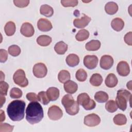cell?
I'll use <instances>...</instances> for the list:
<instances>
[{
  "label": "cell",
  "mask_w": 132,
  "mask_h": 132,
  "mask_svg": "<svg viewBox=\"0 0 132 132\" xmlns=\"http://www.w3.org/2000/svg\"><path fill=\"white\" fill-rule=\"evenodd\" d=\"M44 116L43 110L41 105L38 102L29 103L26 109V119L31 124H35L40 122Z\"/></svg>",
  "instance_id": "1"
},
{
  "label": "cell",
  "mask_w": 132,
  "mask_h": 132,
  "mask_svg": "<svg viewBox=\"0 0 132 132\" xmlns=\"http://www.w3.org/2000/svg\"><path fill=\"white\" fill-rule=\"evenodd\" d=\"M26 104L22 100H14L8 105L7 112L13 121H20L24 118Z\"/></svg>",
  "instance_id": "2"
},
{
  "label": "cell",
  "mask_w": 132,
  "mask_h": 132,
  "mask_svg": "<svg viewBox=\"0 0 132 132\" xmlns=\"http://www.w3.org/2000/svg\"><path fill=\"white\" fill-rule=\"evenodd\" d=\"M61 103L69 114L74 116L78 113L79 110V104L74 100L71 95L65 94L64 95L62 98Z\"/></svg>",
  "instance_id": "3"
},
{
  "label": "cell",
  "mask_w": 132,
  "mask_h": 132,
  "mask_svg": "<svg viewBox=\"0 0 132 132\" xmlns=\"http://www.w3.org/2000/svg\"><path fill=\"white\" fill-rule=\"evenodd\" d=\"M131 94L127 90L121 89L118 91L116 98V103L120 109L122 111L126 110L127 108V103L129 101L131 103Z\"/></svg>",
  "instance_id": "4"
},
{
  "label": "cell",
  "mask_w": 132,
  "mask_h": 132,
  "mask_svg": "<svg viewBox=\"0 0 132 132\" xmlns=\"http://www.w3.org/2000/svg\"><path fill=\"white\" fill-rule=\"evenodd\" d=\"M77 102L87 110H92L96 106V103L94 101L91 99L89 95L86 93L79 94L77 96Z\"/></svg>",
  "instance_id": "5"
},
{
  "label": "cell",
  "mask_w": 132,
  "mask_h": 132,
  "mask_svg": "<svg viewBox=\"0 0 132 132\" xmlns=\"http://www.w3.org/2000/svg\"><path fill=\"white\" fill-rule=\"evenodd\" d=\"M13 79L15 84L21 87H25L28 85V81L25 76V72L22 69H18L13 76Z\"/></svg>",
  "instance_id": "6"
},
{
  "label": "cell",
  "mask_w": 132,
  "mask_h": 132,
  "mask_svg": "<svg viewBox=\"0 0 132 132\" xmlns=\"http://www.w3.org/2000/svg\"><path fill=\"white\" fill-rule=\"evenodd\" d=\"M47 115L50 119L56 121L62 118L63 116V112L59 107L56 105H53L48 108Z\"/></svg>",
  "instance_id": "7"
},
{
  "label": "cell",
  "mask_w": 132,
  "mask_h": 132,
  "mask_svg": "<svg viewBox=\"0 0 132 132\" xmlns=\"http://www.w3.org/2000/svg\"><path fill=\"white\" fill-rule=\"evenodd\" d=\"M33 74L37 78H43L45 77L47 72L46 65L41 62L35 64L33 67Z\"/></svg>",
  "instance_id": "8"
},
{
  "label": "cell",
  "mask_w": 132,
  "mask_h": 132,
  "mask_svg": "<svg viewBox=\"0 0 132 132\" xmlns=\"http://www.w3.org/2000/svg\"><path fill=\"white\" fill-rule=\"evenodd\" d=\"M100 122L101 119L100 117L95 113L89 114L84 118V124L89 127L96 126L98 125Z\"/></svg>",
  "instance_id": "9"
},
{
  "label": "cell",
  "mask_w": 132,
  "mask_h": 132,
  "mask_svg": "<svg viewBox=\"0 0 132 132\" xmlns=\"http://www.w3.org/2000/svg\"><path fill=\"white\" fill-rule=\"evenodd\" d=\"M84 64L89 69L95 68L98 64V59L95 55H86L84 58Z\"/></svg>",
  "instance_id": "10"
},
{
  "label": "cell",
  "mask_w": 132,
  "mask_h": 132,
  "mask_svg": "<svg viewBox=\"0 0 132 132\" xmlns=\"http://www.w3.org/2000/svg\"><path fill=\"white\" fill-rule=\"evenodd\" d=\"M113 59L111 56L105 55L101 58L100 65L101 68L104 70H109L113 65Z\"/></svg>",
  "instance_id": "11"
},
{
  "label": "cell",
  "mask_w": 132,
  "mask_h": 132,
  "mask_svg": "<svg viewBox=\"0 0 132 132\" xmlns=\"http://www.w3.org/2000/svg\"><path fill=\"white\" fill-rule=\"evenodd\" d=\"M20 32L24 36L26 37H30L34 35L35 29L31 23L29 22H25L22 25Z\"/></svg>",
  "instance_id": "12"
},
{
  "label": "cell",
  "mask_w": 132,
  "mask_h": 132,
  "mask_svg": "<svg viewBox=\"0 0 132 132\" xmlns=\"http://www.w3.org/2000/svg\"><path fill=\"white\" fill-rule=\"evenodd\" d=\"M118 74L122 76H126L130 73V68L128 63L125 61L119 62L117 67Z\"/></svg>",
  "instance_id": "13"
},
{
  "label": "cell",
  "mask_w": 132,
  "mask_h": 132,
  "mask_svg": "<svg viewBox=\"0 0 132 132\" xmlns=\"http://www.w3.org/2000/svg\"><path fill=\"white\" fill-rule=\"evenodd\" d=\"M80 19H75L73 21L74 26L78 28H83L87 26L91 20V18L84 14Z\"/></svg>",
  "instance_id": "14"
},
{
  "label": "cell",
  "mask_w": 132,
  "mask_h": 132,
  "mask_svg": "<svg viewBox=\"0 0 132 132\" xmlns=\"http://www.w3.org/2000/svg\"><path fill=\"white\" fill-rule=\"evenodd\" d=\"M37 26L38 29L42 31H48L53 28L51 22L45 18H41L38 20Z\"/></svg>",
  "instance_id": "15"
},
{
  "label": "cell",
  "mask_w": 132,
  "mask_h": 132,
  "mask_svg": "<svg viewBox=\"0 0 132 132\" xmlns=\"http://www.w3.org/2000/svg\"><path fill=\"white\" fill-rule=\"evenodd\" d=\"M63 87L65 91L70 94L75 93L78 89L77 84L75 82L70 80L64 83Z\"/></svg>",
  "instance_id": "16"
},
{
  "label": "cell",
  "mask_w": 132,
  "mask_h": 132,
  "mask_svg": "<svg viewBox=\"0 0 132 132\" xmlns=\"http://www.w3.org/2000/svg\"><path fill=\"white\" fill-rule=\"evenodd\" d=\"M47 96L50 101H55L59 96V90L56 87H50L46 91Z\"/></svg>",
  "instance_id": "17"
},
{
  "label": "cell",
  "mask_w": 132,
  "mask_h": 132,
  "mask_svg": "<svg viewBox=\"0 0 132 132\" xmlns=\"http://www.w3.org/2000/svg\"><path fill=\"white\" fill-rule=\"evenodd\" d=\"M105 85L109 88H113L117 86L118 80L117 76L113 73L109 74L105 79Z\"/></svg>",
  "instance_id": "18"
},
{
  "label": "cell",
  "mask_w": 132,
  "mask_h": 132,
  "mask_svg": "<svg viewBox=\"0 0 132 132\" xmlns=\"http://www.w3.org/2000/svg\"><path fill=\"white\" fill-rule=\"evenodd\" d=\"M111 26L112 29L117 31H120L124 26V22L123 20L120 18L113 19L111 22Z\"/></svg>",
  "instance_id": "19"
},
{
  "label": "cell",
  "mask_w": 132,
  "mask_h": 132,
  "mask_svg": "<svg viewBox=\"0 0 132 132\" xmlns=\"http://www.w3.org/2000/svg\"><path fill=\"white\" fill-rule=\"evenodd\" d=\"M67 64L71 67H74L78 64L79 62V57L74 54H69L65 59Z\"/></svg>",
  "instance_id": "20"
},
{
  "label": "cell",
  "mask_w": 132,
  "mask_h": 132,
  "mask_svg": "<svg viewBox=\"0 0 132 132\" xmlns=\"http://www.w3.org/2000/svg\"><path fill=\"white\" fill-rule=\"evenodd\" d=\"M106 12L110 15L115 14L118 10V6L117 3L113 2H109L105 6Z\"/></svg>",
  "instance_id": "21"
},
{
  "label": "cell",
  "mask_w": 132,
  "mask_h": 132,
  "mask_svg": "<svg viewBox=\"0 0 132 132\" xmlns=\"http://www.w3.org/2000/svg\"><path fill=\"white\" fill-rule=\"evenodd\" d=\"M101 47V42L97 40H92L87 43L85 48L89 51H95L98 50Z\"/></svg>",
  "instance_id": "22"
},
{
  "label": "cell",
  "mask_w": 132,
  "mask_h": 132,
  "mask_svg": "<svg viewBox=\"0 0 132 132\" xmlns=\"http://www.w3.org/2000/svg\"><path fill=\"white\" fill-rule=\"evenodd\" d=\"M52 38L47 35H40L37 39V43L42 46H46L52 42Z\"/></svg>",
  "instance_id": "23"
},
{
  "label": "cell",
  "mask_w": 132,
  "mask_h": 132,
  "mask_svg": "<svg viewBox=\"0 0 132 132\" xmlns=\"http://www.w3.org/2000/svg\"><path fill=\"white\" fill-rule=\"evenodd\" d=\"M54 50L58 54L63 55L68 50V45L63 41H60L55 44Z\"/></svg>",
  "instance_id": "24"
},
{
  "label": "cell",
  "mask_w": 132,
  "mask_h": 132,
  "mask_svg": "<svg viewBox=\"0 0 132 132\" xmlns=\"http://www.w3.org/2000/svg\"><path fill=\"white\" fill-rule=\"evenodd\" d=\"M40 12L41 14L46 17H51L53 15L54 10L53 8L50 5L44 4L41 6Z\"/></svg>",
  "instance_id": "25"
},
{
  "label": "cell",
  "mask_w": 132,
  "mask_h": 132,
  "mask_svg": "<svg viewBox=\"0 0 132 132\" xmlns=\"http://www.w3.org/2000/svg\"><path fill=\"white\" fill-rule=\"evenodd\" d=\"M90 84L95 87L100 86L103 82L102 76L98 73L93 74L90 78Z\"/></svg>",
  "instance_id": "26"
},
{
  "label": "cell",
  "mask_w": 132,
  "mask_h": 132,
  "mask_svg": "<svg viewBox=\"0 0 132 132\" xmlns=\"http://www.w3.org/2000/svg\"><path fill=\"white\" fill-rule=\"evenodd\" d=\"M94 97L95 100L98 103H105L107 101L109 98L108 94L102 91L96 92Z\"/></svg>",
  "instance_id": "27"
},
{
  "label": "cell",
  "mask_w": 132,
  "mask_h": 132,
  "mask_svg": "<svg viewBox=\"0 0 132 132\" xmlns=\"http://www.w3.org/2000/svg\"><path fill=\"white\" fill-rule=\"evenodd\" d=\"M5 32L7 36H11L15 31V25L13 22H8L4 27Z\"/></svg>",
  "instance_id": "28"
},
{
  "label": "cell",
  "mask_w": 132,
  "mask_h": 132,
  "mask_svg": "<svg viewBox=\"0 0 132 132\" xmlns=\"http://www.w3.org/2000/svg\"><path fill=\"white\" fill-rule=\"evenodd\" d=\"M70 78V73L69 71L65 70H61L58 75V80L61 83H65L67 81L69 80Z\"/></svg>",
  "instance_id": "29"
},
{
  "label": "cell",
  "mask_w": 132,
  "mask_h": 132,
  "mask_svg": "<svg viewBox=\"0 0 132 132\" xmlns=\"http://www.w3.org/2000/svg\"><path fill=\"white\" fill-rule=\"evenodd\" d=\"M113 121L115 124L121 126L125 125L126 123L127 119L124 114L122 113H119L114 117Z\"/></svg>",
  "instance_id": "30"
},
{
  "label": "cell",
  "mask_w": 132,
  "mask_h": 132,
  "mask_svg": "<svg viewBox=\"0 0 132 132\" xmlns=\"http://www.w3.org/2000/svg\"><path fill=\"white\" fill-rule=\"evenodd\" d=\"M89 37V32L85 29L79 30L75 36L76 39L78 41H83L87 40Z\"/></svg>",
  "instance_id": "31"
},
{
  "label": "cell",
  "mask_w": 132,
  "mask_h": 132,
  "mask_svg": "<svg viewBox=\"0 0 132 132\" xmlns=\"http://www.w3.org/2000/svg\"><path fill=\"white\" fill-rule=\"evenodd\" d=\"M75 77L78 81L82 82L86 80L87 78V73L84 69H79L76 71Z\"/></svg>",
  "instance_id": "32"
},
{
  "label": "cell",
  "mask_w": 132,
  "mask_h": 132,
  "mask_svg": "<svg viewBox=\"0 0 132 132\" xmlns=\"http://www.w3.org/2000/svg\"><path fill=\"white\" fill-rule=\"evenodd\" d=\"M105 108L107 111L110 113H113L117 110L118 106L114 101L109 100L106 103Z\"/></svg>",
  "instance_id": "33"
},
{
  "label": "cell",
  "mask_w": 132,
  "mask_h": 132,
  "mask_svg": "<svg viewBox=\"0 0 132 132\" xmlns=\"http://www.w3.org/2000/svg\"><path fill=\"white\" fill-rule=\"evenodd\" d=\"M8 53L14 57L19 56L21 53V48L17 45H10L8 49Z\"/></svg>",
  "instance_id": "34"
},
{
  "label": "cell",
  "mask_w": 132,
  "mask_h": 132,
  "mask_svg": "<svg viewBox=\"0 0 132 132\" xmlns=\"http://www.w3.org/2000/svg\"><path fill=\"white\" fill-rule=\"evenodd\" d=\"M38 101L45 105H47L50 101L47 96L46 92L44 91L39 92L38 94Z\"/></svg>",
  "instance_id": "35"
},
{
  "label": "cell",
  "mask_w": 132,
  "mask_h": 132,
  "mask_svg": "<svg viewBox=\"0 0 132 132\" xmlns=\"http://www.w3.org/2000/svg\"><path fill=\"white\" fill-rule=\"evenodd\" d=\"M22 91L18 88H13L10 91V96L12 98H19L22 97Z\"/></svg>",
  "instance_id": "36"
},
{
  "label": "cell",
  "mask_w": 132,
  "mask_h": 132,
  "mask_svg": "<svg viewBox=\"0 0 132 132\" xmlns=\"http://www.w3.org/2000/svg\"><path fill=\"white\" fill-rule=\"evenodd\" d=\"M9 85L4 81L0 82V95L5 96L7 94Z\"/></svg>",
  "instance_id": "37"
},
{
  "label": "cell",
  "mask_w": 132,
  "mask_h": 132,
  "mask_svg": "<svg viewBox=\"0 0 132 132\" xmlns=\"http://www.w3.org/2000/svg\"><path fill=\"white\" fill-rule=\"evenodd\" d=\"M13 128L14 126L6 123H1L0 124V132H11L13 130Z\"/></svg>",
  "instance_id": "38"
},
{
  "label": "cell",
  "mask_w": 132,
  "mask_h": 132,
  "mask_svg": "<svg viewBox=\"0 0 132 132\" xmlns=\"http://www.w3.org/2000/svg\"><path fill=\"white\" fill-rule=\"evenodd\" d=\"M61 4L64 7H75L78 4L77 0H61Z\"/></svg>",
  "instance_id": "39"
},
{
  "label": "cell",
  "mask_w": 132,
  "mask_h": 132,
  "mask_svg": "<svg viewBox=\"0 0 132 132\" xmlns=\"http://www.w3.org/2000/svg\"><path fill=\"white\" fill-rule=\"evenodd\" d=\"M13 3L15 6L19 8H24L28 6L29 3V0H14Z\"/></svg>",
  "instance_id": "40"
},
{
  "label": "cell",
  "mask_w": 132,
  "mask_h": 132,
  "mask_svg": "<svg viewBox=\"0 0 132 132\" xmlns=\"http://www.w3.org/2000/svg\"><path fill=\"white\" fill-rule=\"evenodd\" d=\"M26 98L30 102H38V95L34 92H29L27 93L26 94Z\"/></svg>",
  "instance_id": "41"
},
{
  "label": "cell",
  "mask_w": 132,
  "mask_h": 132,
  "mask_svg": "<svg viewBox=\"0 0 132 132\" xmlns=\"http://www.w3.org/2000/svg\"><path fill=\"white\" fill-rule=\"evenodd\" d=\"M8 58V53L7 51L4 49L0 50V61L1 62H5Z\"/></svg>",
  "instance_id": "42"
},
{
  "label": "cell",
  "mask_w": 132,
  "mask_h": 132,
  "mask_svg": "<svg viewBox=\"0 0 132 132\" xmlns=\"http://www.w3.org/2000/svg\"><path fill=\"white\" fill-rule=\"evenodd\" d=\"M131 36H132V32L131 31H129L128 32H127L124 36V41L125 42L131 46L132 45V41H131Z\"/></svg>",
  "instance_id": "43"
},
{
  "label": "cell",
  "mask_w": 132,
  "mask_h": 132,
  "mask_svg": "<svg viewBox=\"0 0 132 132\" xmlns=\"http://www.w3.org/2000/svg\"><path fill=\"white\" fill-rule=\"evenodd\" d=\"M0 111H1V122H2L5 120V114L3 110H1Z\"/></svg>",
  "instance_id": "44"
},
{
  "label": "cell",
  "mask_w": 132,
  "mask_h": 132,
  "mask_svg": "<svg viewBox=\"0 0 132 132\" xmlns=\"http://www.w3.org/2000/svg\"><path fill=\"white\" fill-rule=\"evenodd\" d=\"M1 95V107L3 106V105L4 104V103H5V101H6V98L5 97V96L3 95Z\"/></svg>",
  "instance_id": "45"
},
{
  "label": "cell",
  "mask_w": 132,
  "mask_h": 132,
  "mask_svg": "<svg viewBox=\"0 0 132 132\" xmlns=\"http://www.w3.org/2000/svg\"><path fill=\"white\" fill-rule=\"evenodd\" d=\"M131 80H130L129 81H128L127 83V85H126V86H127V88L130 90H131L132 88H131Z\"/></svg>",
  "instance_id": "46"
},
{
  "label": "cell",
  "mask_w": 132,
  "mask_h": 132,
  "mask_svg": "<svg viewBox=\"0 0 132 132\" xmlns=\"http://www.w3.org/2000/svg\"><path fill=\"white\" fill-rule=\"evenodd\" d=\"M1 81H2L4 79H5V75L3 74L2 71H1Z\"/></svg>",
  "instance_id": "47"
}]
</instances>
